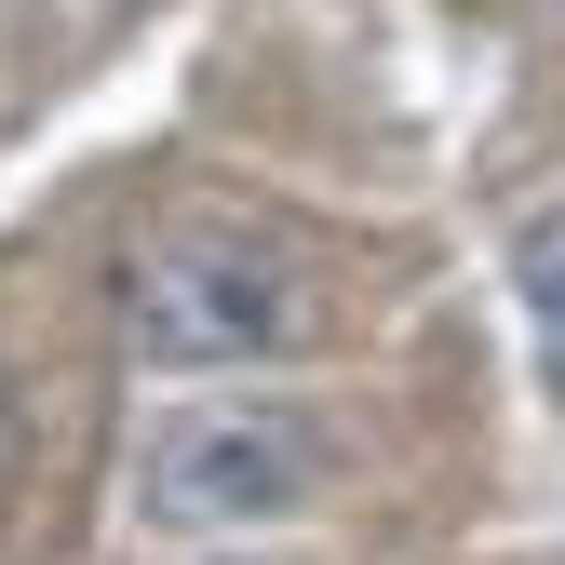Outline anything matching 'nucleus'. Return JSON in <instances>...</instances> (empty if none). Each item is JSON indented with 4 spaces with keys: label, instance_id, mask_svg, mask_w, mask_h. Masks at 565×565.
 Wrapping results in <instances>:
<instances>
[{
    "label": "nucleus",
    "instance_id": "nucleus-4",
    "mask_svg": "<svg viewBox=\"0 0 565 565\" xmlns=\"http://www.w3.org/2000/svg\"><path fill=\"white\" fill-rule=\"evenodd\" d=\"M14 431H28V391H14V364H0V458H14Z\"/></svg>",
    "mask_w": 565,
    "mask_h": 565
},
{
    "label": "nucleus",
    "instance_id": "nucleus-6",
    "mask_svg": "<svg viewBox=\"0 0 565 565\" xmlns=\"http://www.w3.org/2000/svg\"><path fill=\"white\" fill-rule=\"evenodd\" d=\"M552 14H565V0H552Z\"/></svg>",
    "mask_w": 565,
    "mask_h": 565
},
{
    "label": "nucleus",
    "instance_id": "nucleus-5",
    "mask_svg": "<svg viewBox=\"0 0 565 565\" xmlns=\"http://www.w3.org/2000/svg\"><path fill=\"white\" fill-rule=\"evenodd\" d=\"M216 565H256V552H216Z\"/></svg>",
    "mask_w": 565,
    "mask_h": 565
},
{
    "label": "nucleus",
    "instance_id": "nucleus-1",
    "mask_svg": "<svg viewBox=\"0 0 565 565\" xmlns=\"http://www.w3.org/2000/svg\"><path fill=\"white\" fill-rule=\"evenodd\" d=\"M323 417L282 404V391H189L149 417V445H135V512L162 539H256V525H297L323 499Z\"/></svg>",
    "mask_w": 565,
    "mask_h": 565
},
{
    "label": "nucleus",
    "instance_id": "nucleus-2",
    "mask_svg": "<svg viewBox=\"0 0 565 565\" xmlns=\"http://www.w3.org/2000/svg\"><path fill=\"white\" fill-rule=\"evenodd\" d=\"M121 337L149 364H175V377L282 364V350H310V282H297V256H269L230 216H175L121 269Z\"/></svg>",
    "mask_w": 565,
    "mask_h": 565
},
{
    "label": "nucleus",
    "instance_id": "nucleus-3",
    "mask_svg": "<svg viewBox=\"0 0 565 565\" xmlns=\"http://www.w3.org/2000/svg\"><path fill=\"white\" fill-rule=\"evenodd\" d=\"M512 323H525V364H539V404H565V202H539V216H512Z\"/></svg>",
    "mask_w": 565,
    "mask_h": 565
}]
</instances>
